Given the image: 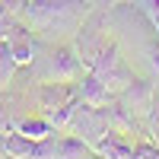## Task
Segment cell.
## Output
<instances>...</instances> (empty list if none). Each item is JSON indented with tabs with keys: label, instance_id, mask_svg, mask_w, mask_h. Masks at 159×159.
I'll list each match as a JSON object with an SVG mask.
<instances>
[{
	"label": "cell",
	"instance_id": "obj_1",
	"mask_svg": "<svg viewBox=\"0 0 159 159\" xmlns=\"http://www.w3.org/2000/svg\"><path fill=\"white\" fill-rule=\"evenodd\" d=\"M92 0H29L25 7V22L35 25L38 32H73L80 29V22L89 16Z\"/></svg>",
	"mask_w": 159,
	"mask_h": 159
},
{
	"label": "cell",
	"instance_id": "obj_2",
	"mask_svg": "<svg viewBox=\"0 0 159 159\" xmlns=\"http://www.w3.org/2000/svg\"><path fill=\"white\" fill-rule=\"evenodd\" d=\"M86 70H92L105 86L111 89V96H118L130 80H134V70L124 64V57H121V48H118V42L115 38H108V42L102 45V51L96 54V61L89 64Z\"/></svg>",
	"mask_w": 159,
	"mask_h": 159
},
{
	"label": "cell",
	"instance_id": "obj_3",
	"mask_svg": "<svg viewBox=\"0 0 159 159\" xmlns=\"http://www.w3.org/2000/svg\"><path fill=\"white\" fill-rule=\"evenodd\" d=\"M105 42H108V35H105V13L102 10H89V16L80 22L76 38H73V48H76L80 61H83V67H89L96 61V54L102 51Z\"/></svg>",
	"mask_w": 159,
	"mask_h": 159
},
{
	"label": "cell",
	"instance_id": "obj_4",
	"mask_svg": "<svg viewBox=\"0 0 159 159\" xmlns=\"http://www.w3.org/2000/svg\"><path fill=\"white\" fill-rule=\"evenodd\" d=\"M156 96H159V86L153 83V80H147V76H134L115 99L121 102L124 108L137 118V121H147V115L153 111V105H156Z\"/></svg>",
	"mask_w": 159,
	"mask_h": 159
},
{
	"label": "cell",
	"instance_id": "obj_5",
	"mask_svg": "<svg viewBox=\"0 0 159 159\" xmlns=\"http://www.w3.org/2000/svg\"><path fill=\"white\" fill-rule=\"evenodd\" d=\"M86 73L83 61H80L73 45H61L51 51L48 67H45V83H76L80 76Z\"/></svg>",
	"mask_w": 159,
	"mask_h": 159
},
{
	"label": "cell",
	"instance_id": "obj_6",
	"mask_svg": "<svg viewBox=\"0 0 159 159\" xmlns=\"http://www.w3.org/2000/svg\"><path fill=\"white\" fill-rule=\"evenodd\" d=\"M76 99H80L76 83H42L38 86V108L45 115L54 108H64V105H70Z\"/></svg>",
	"mask_w": 159,
	"mask_h": 159
},
{
	"label": "cell",
	"instance_id": "obj_7",
	"mask_svg": "<svg viewBox=\"0 0 159 159\" xmlns=\"http://www.w3.org/2000/svg\"><path fill=\"white\" fill-rule=\"evenodd\" d=\"M3 42L10 45V51H13V57H16L19 67H25V64L35 61V38H32V32L25 29L22 22H13L10 25L7 35H3Z\"/></svg>",
	"mask_w": 159,
	"mask_h": 159
},
{
	"label": "cell",
	"instance_id": "obj_8",
	"mask_svg": "<svg viewBox=\"0 0 159 159\" xmlns=\"http://www.w3.org/2000/svg\"><path fill=\"white\" fill-rule=\"evenodd\" d=\"M96 156H102V159H137L130 137L121 134V130H111V127L105 130L102 140L96 143Z\"/></svg>",
	"mask_w": 159,
	"mask_h": 159
},
{
	"label": "cell",
	"instance_id": "obj_9",
	"mask_svg": "<svg viewBox=\"0 0 159 159\" xmlns=\"http://www.w3.org/2000/svg\"><path fill=\"white\" fill-rule=\"evenodd\" d=\"M76 89H80V102H83V105H92V108H102V105H108V102L115 99L111 89L105 86L92 70H86L83 76L76 80Z\"/></svg>",
	"mask_w": 159,
	"mask_h": 159
},
{
	"label": "cell",
	"instance_id": "obj_10",
	"mask_svg": "<svg viewBox=\"0 0 159 159\" xmlns=\"http://www.w3.org/2000/svg\"><path fill=\"white\" fill-rule=\"evenodd\" d=\"M57 159H96V147L76 134L57 137Z\"/></svg>",
	"mask_w": 159,
	"mask_h": 159
},
{
	"label": "cell",
	"instance_id": "obj_11",
	"mask_svg": "<svg viewBox=\"0 0 159 159\" xmlns=\"http://www.w3.org/2000/svg\"><path fill=\"white\" fill-rule=\"evenodd\" d=\"M35 147H38V140L19 134V130H7V134H3V156H13V159H35Z\"/></svg>",
	"mask_w": 159,
	"mask_h": 159
},
{
	"label": "cell",
	"instance_id": "obj_12",
	"mask_svg": "<svg viewBox=\"0 0 159 159\" xmlns=\"http://www.w3.org/2000/svg\"><path fill=\"white\" fill-rule=\"evenodd\" d=\"M19 130V134H25V137H32V140H45V137H54L57 130L51 127V121L42 115V118H22V121H16L13 124Z\"/></svg>",
	"mask_w": 159,
	"mask_h": 159
},
{
	"label": "cell",
	"instance_id": "obj_13",
	"mask_svg": "<svg viewBox=\"0 0 159 159\" xmlns=\"http://www.w3.org/2000/svg\"><path fill=\"white\" fill-rule=\"evenodd\" d=\"M19 70V64H16V57H13V51H10V45L0 38V89H3L10 80H13V73Z\"/></svg>",
	"mask_w": 159,
	"mask_h": 159
},
{
	"label": "cell",
	"instance_id": "obj_14",
	"mask_svg": "<svg viewBox=\"0 0 159 159\" xmlns=\"http://www.w3.org/2000/svg\"><path fill=\"white\" fill-rule=\"evenodd\" d=\"M76 105H80V99H76V102H70V105H64V108H54V111H48L45 118L51 121V127H54V130H64V127L70 124V118H73V111H76Z\"/></svg>",
	"mask_w": 159,
	"mask_h": 159
},
{
	"label": "cell",
	"instance_id": "obj_15",
	"mask_svg": "<svg viewBox=\"0 0 159 159\" xmlns=\"http://www.w3.org/2000/svg\"><path fill=\"white\" fill-rule=\"evenodd\" d=\"M134 156L137 159H159V147L153 140H137L134 143Z\"/></svg>",
	"mask_w": 159,
	"mask_h": 159
},
{
	"label": "cell",
	"instance_id": "obj_16",
	"mask_svg": "<svg viewBox=\"0 0 159 159\" xmlns=\"http://www.w3.org/2000/svg\"><path fill=\"white\" fill-rule=\"evenodd\" d=\"M0 7H3L10 16L22 19V16H25V7H29V0H0Z\"/></svg>",
	"mask_w": 159,
	"mask_h": 159
},
{
	"label": "cell",
	"instance_id": "obj_17",
	"mask_svg": "<svg viewBox=\"0 0 159 159\" xmlns=\"http://www.w3.org/2000/svg\"><path fill=\"white\" fill-rule=\"evenodd\" d=\"M147 64H150V70H153V76L159 80V38L147 48Z\"/></svg>",
	"mask_w": 159,
	"mask_h": 159
},
{
	"label": "cell",
	"instance_id": "obj_18",
	"mask_svg": "<svg viewBox=\"0 0 159 159\" xmlns=\"http://www.w3.org/2000/svg\"><path fill=\"white\" fill-rule=\"evenodd\" d=\"M108 7H118V3H134V0H105Z\"/></svg>",
	"mask_w": 159,
	"mask_h": 159
}]
</instances>
